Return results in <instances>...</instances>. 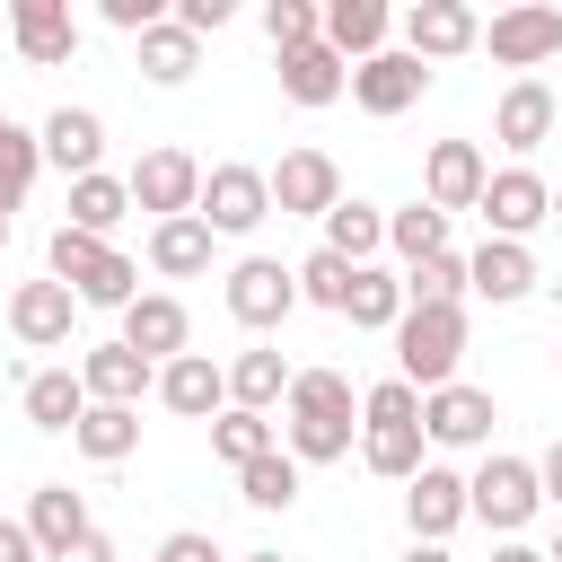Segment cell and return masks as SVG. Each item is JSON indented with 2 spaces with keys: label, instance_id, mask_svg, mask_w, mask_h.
I'll return each instance as SVG.
<instances>
[{
  "label": "cell",
  "instance_id": "cell-1",
  "mask_svg": "<svg viewBox=\"0 0 562 562\" xmlns=\"http://www.w3.org/2000/svg\"><path fill=\"white\" fill-rule=\"evenodd\" d=\"M360 413V395H351V378L342 369H290V395H281V439H290V457L299 465H334V457H351V422Z\"/></svg>",
  "mask_w": 562,
  "mask_h": 562
},
{
  "label": "cell",
  "instance_id": "cell-2",
  "mask_svg": "<svg viewBox=\"0 0 562 562\" xmlns=\"http://www.w3.org/2000/svg\"><path fill=\"white\" fill-rule=\"evenodd\" d=\"M360 465L378 483H413L422 474V395L404 378H378L360 395Z\"/></svg>",
  "mask_w": 562,
  "mask_h": 562
},
{
  "label": "cell",
  "instance_id": "cell-3",
  "mask_svg": "<svg viewBox=\"0 0 562 562\" xmlns=\"http://www.w3.org/2000/svg\"><path fill=\"white\" fill-rule=\"evenodd\" d=\"M44 263H53V281H61L79 307H132V299H140V272H132V255H123L114 237H88V228H53Z\"/></svg>",
  "mask_w": 562,
  "mask_h": 562
},
{
  "label": "cell",
  "instance_id": "cell-4",
  "mask_svg": "<svg viewBox=\"0 0 562 562\" xmlns=\"http://www.w3.org/2000/svg\"><path fill=\"white\" fill-rule=\"evenodd\" d=\"M457 360H465V307H404V316H395V378H404L413 395L448 386Z\"/></svg>",
  "mask_w": 562,
  "mask_h": 562
},
{
  "label": "cell",
  "instance_id": "cell-5",
  "mask_svg": "<svg viewBox=\"0 0 562 562\" xmlns=\"http://www.w3.org/2000/svg\"><path fill=\"white\" fill-rule=\"evenodd\" d=\"M193 220H202L211 237H255V228L272 220V184H263V167H246V158L202 167V202H193Z\"/></svg>",
  "mask_w": 562,
  "mask_h": 562
},
{
  "label": "cell",
  "instance_id": "cell-6",
  "mask_svg": "<svg viewBox=\"0 0 562 562\" xmlns=\"http://www.w3.org/2000/svg\"><path fill=\"white\" fill-rule=\"evenodd\" d=\"M536 509H544V483H536L527 457H483V465L465 474V518H483L492 536H518Z\"/></svg>",
  "mask_w": 562,
  "mask_h": 562
},
{
  "label": "cell",
  "instance_id": "cell-7",
  "mask_svg": "<svg viewBox=\"0 0 562 562\" xmlns=\"http://www.w3.org/2000/svg\"><path fill=\"white\" fill-rule=\"evenodd\" d=\"M220 307H228L246 334H272V325L299 307V281H290V263H272V255H246V263H228V281H220Z\"/></svg>",
  "mask_w": 562,
  "mask_h": 562
},
{
  "label": "cell",
  "instance_id": "cell-8",
  "mask_svg": "<svg viewBox=\"0 0 562 562\" xmlns=\"http://www.w3.org/2000/svg\"><path fill=\"white\" fill-rule=\"evenodd\" d=\"M123 193H132V211H149V220H184V211L202 202V158H193V149H140V167L123 176Z\"/></svg>",
  "mask_w": 562,
  "mask_h": 562
},
{
  "label": "cell",
  "instance_id": "cell-9",
  "mask_svg": "<svg viewBox=\"0 0 562 562\" xmlns=\"http://www.w3.org/2000/svg\"><path fill=\"white\" fill-rule=\"evenodd\" d=\"M483 228L492 237H509V246H527L544 220H553V184L536 176V167H501V176H483Z\"/></svg>",
  "mask_w": 562,
  "mask_h": 562
},
{
  "label": "cell",
  "instance_id": "cell-10",
  "mask_svg": "<svg viewBox=\"0 0 562 562\" xmlns=\"http://www.w3.org/2000/svg\"><path fill=\"white\" fill-rule=\"evenodd\" d=\"M483 44H492V61H501V70L536 79V70L562 53V9H544V0H518V9H501V18L483 26Z\"/></svg>",
  "mask_w": 562,
  "mask_h": 562
},
{
  "label": "cell",
  "instance_id": "cell-11",
  "mask_svg": "<svg viewBox=\"0 0 562 562\" xmlns=\"http://www.w3.org/2000/svg\"><path fill=\"white\" fill-rule=\"evenodd\" d=\"M422 88H430V70H422L404 44H386V53L351 61V105H360V114H378V123L413 114V105H422Z\"/></svg>",
  "mask_w": 562,
  "mask_h": 562
},
{
  "label": "cell",
  "instance_id": "cell-12",
  "mask_svg": "<svg viewBox=\"0 0 562 562\" xmlns=\"http://www.w3.org/2000/svg\"><path fill=\"white\" fill-rule=\"evenodd\" d=\"M263 184H272V211L281 220H325L342 202V167L325 149H281V167H263Z\"/></svg>",
  "mask_w": 562,
  "mask_h": 562
},
{
  "label": "cell",
  "instance_id": "cell-13",
  "mask_svg": "<svg viewBox=\"0 0 562 562\" xmlns=\"http://www.w3.org/2000/svg\"><path fill=\"white\" fill-rule=\"evenodd\" d=\"M492 422H501V404H492L483 386H465V378H448V386L422 395V439H430V448H483Z\"/></svg>",
  "mask_w": 562,
  "mask_h": 562
},
{
  "label": "cell",
  "instance_id": "cell-14",
  "mask_svg": "<svg viewBox=\"0 0 562 562\" xmlns=\"http://www.w3.org/2000/svg\"><path fill=\"white\" fill-rule=\"evenodd\" d=\"M483 44V18L465 9V0H413L404 9V53L430 70V61H457V53H474Z\"/></svg>",
  "mask_w": 562,
  "mask_h": 562
},
{
  "label": "cell",
  "instance_id": "cell-15",
  "mask_svg": "<svg viewBox=\"0 0 562 562\" xmlns=\"http://www.w3.org/2000/svg\"><path fill=\"white\" fill-rule=\"evenodd\" d=\"M123 351H140L149 369H167L184 342H193V316H184V299L176 290H140L132 307H123V334H114Z\"/></svg>",
  "mask_w": 562,
  "mask_h": 562
},
{
  "label": "cell",
  "instance_id": "cell-16",
  "mask_svg": "<svg viewBox=\"0 0 562 562\" xmlns=\"http://www.w3.org/2000/svg\"><path fill=\"white\" fill-rule=\"evenodd\" d=\"M9 44L26 53V70H61V61L79 53L70 0H9Z\"/></svg>",
  "mask_w": 562,
  "mask_h": 562
},
{
  "label": "cell",
  "instance_id": "cell-17",
  "mask_svg": "<svg viewBox=\"0 0 562 562\" xmlns=\"http://www.w3.org/2000/svg\"><path fill=\"white\" fill-rule=\"evenodd\" d=\"M404 527H413V544H448L465 527V474L457 465H422L404 483Z\"/></svg>",
  "mask_w": 562,
  "mask_h": 562
},
{
  "label": "cell",
  "instance_id": "cell-18",
  "mask_svg": "<svg viewBox=\"0 0 562 562\" xmlns=\"http://www.w3.org/2000/svg\"><path fill=\"white\" fill-rule=\"evenodd\" d=\"M553 123H562V97H553L544 79H509V88H501V105H492V140H501V149H518V158H527V149H544V140H553Z\"/></svg>",
  "mask_w": 562,
  "mask_h": 562
},
{
  "label": "cell",
  "instance_id": "cell-19",
  "mask_svg": "<svg viewBox=\"0 0 562 562\" xmlns=\"http://www.w3.org/2000/svg\"><path fill=\"white\" fill-rule=\"evenodd\" d=\"M483 149L474 140H430V158H422V202L448 220V211H474L483 202Z\"/></svg>",
  "mask_w": 562,
  "mask_h": 562
},
{
  "label": "cell",
  "instance_id": "cell-20",
  "mask_svg": "<svg viewBox=\"0 0 562 562\" xmlns=\"http://www.w3.org/2000/svg\"><path fill=\"white\" fill-rule=\"evenodd\" d=\"M149 395H158L167 413H184V422H211V413H228V369H220L211 351H176Z\"/></svg>",
  "mask_w": 562,
  "mask_h": 562
},
{
  "label": "cell",
  "instance_id": "cell-21",
  "mask_svg": "<svg viewBox=\"0 0 562 562\" xmlns=\"http://www.w3.org/2000/svg\"><path fill=\"white\" fill-rule=\"evenodd\" d=\"M35 149H44V167H61V176L79 184V176H97V158H105V114H88V105H53L44 132H35Z\"/></svg>",
  "mask_w": 562,
  "mask_h": 562
},
{
  "label": "cell",
  "instance_id": "cell-22",
  "mask_svg": "<svg viewBox=\"0 0 562 562\" xmlns=\"http://www.w3.org/2000/svg\"><path fill=\"white\" fill-rule=\"evenodd\" d=\"M70 316H79V299H70L61 281H18V290H9V334H18L26 351H61V342H70Z\"/></svg>",
  "mask_w": 562,
  "mask_h": 562
},
{
  "label": "cell",
  "instance_id": "cell-23",
  "mask_svg": "<svg viewBox=\"0 0 562 562\" xmlns=\"http://www.w3.org/2000/svg\"><path fill=\"white\" fill-rule=\"evenodd\" d=\"M465 290H474V299H492V307H518V299L536 290V255H527V246H509V237H483V246L465 255Z\"/></svg>",
  "mask_w": 562,
  "mask_h": 562
},
{
  "label": "cell",
  "instance_id": "cell-24",
  "mask_svg": "<svg viewBox=\"0 0 562 562\" xmlns=\"http://www.w3.org/2000/svg\"><path fill=\"white\" fill-rule=\"evenodd\" d=\"M316 18H325V53H342V61H369V53H386V35H395L386 0H325Z\"/></svg>",
  "mask_w": 562,
  "mask_h": 562
},
{
  "label": "cell",
  "instance_id": "cell-25",
  "mask_svg": "<svg viewBox=\"0 0 562 562\" xmlns=\"http://www.w3.org/2000/svg\"><path fill=\"white\" fill-rule=\"evenodd\" d=\"M281 97H290V105H334V97H351V61L325 53V35H316V44L281 53Z\"/></svg>",
  "mask_w": 562,
  "mask_h": 562
},
{
  "label": "cell",
  "instance_id": "cell-26",
  "mask_svg": "<svg viewBox=\"0 0 562 562\" xmlns=\"http://www.w3.org/2000/svg\"><path fill=\"white\" fill-rule=\"evenodd\" d=\"M79 386H88V404H140V395L158 386V369H149L140 351H123V342H97V351L79 360Z\"/></svg>",
  "mask_w": 562,
  "mask_h": 562
},
{
  "label": "cell",
  "instance_id": "cell-27",
  "mask_svg": "<svg viewBox=\"0 0 562 562\" xmlns=\"http://www.w3.org/2000/svg\"><path fill=\"white\" fill-rule=\"evenodd\" d=\"M211 228L184 211V220H149V272L158 281H193V272H211Z\"/></svg>",
  "mask_w": 562,
  "mask_h": 562
},
{
  "label": "cell",
  "instance_id": "cell-28",
  "mask_svg": "<svg viewBox=\"0 0 562 562\" xmlns=\"http://www.w3.org/2000/svg\"><path fill=\"white\" fill-rule=\"evenodd\" d=\"M70 448H79L88 465H123V457L140 448V404H88V413L70 422Z\"/></svg>",
  "mask_w": 562,
  "mask_h": 562
},
{
  "label": "cell",
  "instance_id": "cell-29",
  "mask_svg": "<svg viewBox=\"0 0 562 562\" xmlns=\"http://www.w3.org/2000/svg\"><path fill=\"white\" fill-rule=\"evenodd\" d=\"M97 518H88V501L70 492V483H35V501H26V536H35V553L53 562L61 544H79Z\"/></svg>",
  "mask_w": 562,
  "mask_h": 562
},
{
  "label": "cell",
  "instance_id": "cell-30",
  "mask_svg": "<svg viewBox=\"0 0 562 562\" xmlns=\"http://www.w3.org/2000/svg\"><path fill=\"white\" fill-rule=\"evenodd\" d=\"M378 246H386V211L342 193V202L325 211V255H342V263H378Z\"/></svg>",
  "mask_w": 562,
  "mask_h": 562
},
{
  "label": "cell",
  "instance_id": "cell-31",
  "mask_svg": "<svg viewBox=\"0 0 562 562\" xmlns=\"http://www.w3.org/2000/svg\"><path fill=\"white\" fill-rule=\"evenodd\" d=\"M342 316H351L360 334H395V316H404V272L360 263V272H351V299H342Z\"/></svg>",
  "mask_w": 562,
  "mask_h": 562
},
{
  "label": "cell",
  "instance_id": "cell-32",
  "mask_svg": "<svg viewBox=\"0 0 562 562\" xmlns=\"http://www.w3.org/2000/svg\"><path fill=\"white\" fill-rule=\"evenodd\" d=\"M123 220H132V193H123V176H105V167H97V176H79V184H70V220H61V228L114 237Z\"/></svg>",
  "mask_w": 562,
  "mask_h": 562
},
{
  "label": "cell",
  "instance_id": "cell-33",
  "mask_svg": "<svg viewBox=\"0 0 562 562\" xmlns=\"http://www.w3.org/2000/svg\"><path fill=\"white\" fill-rule=\"evenodd\" d=\"M281 395H290V360L281 351H237L228 360V404L237 413H272Z\"/></svg>",
  "mask_w": 562,
  "mask_h": 562
},
{
  "label": "cell",
  "instance_id": "cell-34",
  "mask_svg": "<svg viewBox=\"0 0 562 562\" xmlns=\"http://www.w3.org/2000/svg\"><path fill=\"white\" fill-rule=\"evenodd\" d=\"M193 61H202V44H193L176 18H158V26L140 35V79H149V88H184V79H193Z\"/></svg>",
  "mask_w": 562,
  "mask_h": 562
},
{
  "label": "cell",
  "instance_id": "cell-35",
  "mask_svg": "<svg viewBox=\"0 0 562 562\" xmlns=\"http://www.w3.org/2000/svg\"><path fill=\"white\" fill-rule=\"evenodd\" d=\"M79 413H88L79 369H35V378H26V422H35V430H70Z\"/></svg>",
  "mask_w": 562,
  "mask_h": 562
},
{
  "label": "cell",
  "instance_id": "cell-36",
  "mask_svg": "<svg viewBox=\"0 0 562 562\" xmlns=\"http://www.w3.org/2000/svg\"><path fill=\"white\" fill-rule=\"evenodd\" d=\"M272 448H281V439H272L263 413H237V404L211 413V457H220V465H255V457H272Z\"/></svg>",
  "mask_w": 562,
  "mask_h": 562
},
{
  "label": "cell",
  "instance_id": "cell-37",
  "mask_svg": "<svg viewBox=\"0 0 562 562\" xmlns=\"http://www.w3.org/2000/svg\"><path fill=\"white\" fill-rule=\"evenodd\" d=\"M237 501H246V509H290V501H299V457L272 448V457L237 465Z\"/></svg>",
  "mask_w": 562,
  "mask_h": 562
},
{
  "label": "cell",
  "instance_id": "cell-38",
  "mask_svg": "<svg viewBox=\"0 0 562 562\" xmlns=\"http://www.w3.org/2000/svg\"><path fill=\"white\" fill-rule=\"evenodd\" d=\"M386 246H395V255H404V272H413V263L448 255V220H439L430 202H413V211H386Z\"/></svg>",
  "mask_w": 562,
  "mask_h": 562
},
{
  "label": "cell",
  "instance_id": "cell-39",
  "mask_svg": "<svg viewBox=\"0 0 562 562\" xmlns=\"http://www.w3.org/2000/svg\"><path fill=\"white\" fill-rule=\"evenodd\" d=\"M404 307H465V255L448 246V255L413 263V272H404Z\"/></svg>",
  "mask_w": 562,
  "mask_h": 562
},
{
  "label": "cell",
  "instance_id": "cell-40",
  "mask_svg": "<svg viewBox=\"0 0 562 562\" xmlns=\"http://www.w3.org/2000/svg\"><path fill=\"white\" fill-rule=\"evenodd\" d=\"M35 167H44V149H35V132L0 114V220H9L18 202H26V184H35Z\"/></svg>",
  "mask_w": 562,
  "mask_h": 562
},
{
  "label": "cell",
  "instance_id": "cell-41",
  "mask_svg": "<svg viewBox=\"0 0 562 562\" xmlns=\"http://www.w3.org/2000/svg\"><path fill=\"white\" fill-rule=\"evenodd\" d=\"M351 272H360V263H342V255H325V246H316V255H307L290 281H299V299H307V307L342 316V299H351Z\"/></svg>",
  "mask_w": 562,
  "mask_h": 562
},
{
  "label": "cell",
  "instance_id": "cell-42",
  "mask_svg": "<svg viewBox=\"0 0 562 562\" xmlns=\"http://www.w3.org/2000/svg\"><path fill=\"white\" fill-rule=\"evenodd\" d=\"M263 35H272V53H299V44L325 35V18H316V0H272L263 9Z\"/></svg>",
  "mask_w": 562,
  "mask_h": 562
},
{
  "label": "cell",
  "instance_id": "cell-43",
  "mask_svg": "<svg viewBox=\"0 0 562 562\" xmlns=\"http://www.w3.org/2000/svg\"><path fill=\"white\" fill-rule=\"evenodd\" d=\"M167 18H176V26L193 35V44H202V35H220V26H228V0H176Z\"/></svg>",
  "mask_w": 562,
  "mask_h": 562
},
{
  "label": "cell",
  "instance_id": "cell-44",
  "mask_svg": "<svg viewBox=\"0 0 562 562\" xmlns=\"http://www.w3.org/2000/svg\"><path fill=\"white\" fill-rule=\"evenodd\" d=\"M167 18V0H105V26H123V35H149Z\"/></svg>",
  "mask_w": 562,
  "mask_h": 562
},
{
  "label": "cell",
  "instance_id": "cell-45",
  "mask_svg": "<svg viewBox=\"0 0 562 562\" xmlns=\"http://www.w3.org/2000/svg\"><path fill=\"white\" fill-rule=\"evenodd\" d=\"M158 562H220V544H211V536H193V527H176V536L158 544Z\"/></svg>",
  "mask_w": 562,
  "mask_h": 562
},
{
  "label": "cell",
  "instance_id": "cell-46",
  "mask_svg": "<svg viewBox=\"0 0 562 562\" xmlns=\"http://www.w3.org/2000/svg\"><path fill=\"white\" fill-rule=\"evenodd\" d=\"M53 562H114V536H105V527H88V536H79V544H61Z\"/></svg>",
  "mask_w": 562,
  "mask_h": 562
},
{
  "label": "cell",
  "instance_id": "cell-47",
  "mask_svg": "<svg viewBox=\"0 0 562 562\" xmlns=\"http://www.w3.org/2000/svg\"><path fill=\"white\" fill-rule=\"evenodd\" d=\"M0 562H44V553H35V536H26L18 518H0Z\"/></svg>",
  "mask_w": 562,
  "mask_h": 562
},
{
  "label": "cell",
  "instance_id": "cell-48",
  "mask_svg": "<svg viewBox=\"0 0 562 562\" xmlns=\"http://www.w3.org/2000/svg\"><path fill=\"white\" fill-rule=\"evenodd\" d=\"M536 483H544V501H553V509H562V439H553V448H544V457H536Z\"/></svg>",
  "mask_w": 562,
  "mask_h": 562
},
{
  "label": "cell",
  "instance_id": "cell-49",
  "mask_svg": "<svg viewBox=\"0 0 562 562\" xmlns=\"http://www.w3.org/2000/svg\"><path fill=\"white\" fill-rule=\"evenodd\" d=\"M492 562H544V553H536V544H518V536H501V544H492Z\"/></svg>",
  "mask_w": 562,
  "mask_h": 562
},
{
  "label": "cell",
  "instance_id": "cell-50",
  "mask_svg": "<svg viewBox=\"0 0 562 562\" xmlns=\"http://www.w3.org/2000/svg\"><path fill=\"white\" fill-rule=\"evenodd\" d=\"M404 562H457L448 544H404Z\"/></svg>",
  "mask_w": 562,
  "mask_h": 562
},
{
  "label": "cell",
  "instance_id": "cell-51",
  "mask_svg": "<svg viewBox=\"0 0 562 562\" xmlns=\"http://www.w3.org/2000/svg\"><path fill=\"white\" fill-rule=\"evenodd\" d=\"M544 562H562V527H553V544H544Z\"/></svg>",
  "mask_w": 562,
  "mask_h": 562
},
{
  "label": "cell",
  "instance_id": "cell-52",
  "mask_svg": "<svg viewBox=\"0 0 562 562\" xmlns=\"http://www.w3.org/2000/svg\"><path fill=\"white\" fill-rule=\"evenodd\" d=\"M246 562H281V553H246Z\"/></svg>",
  "mask_w": 562,
  "mask_h": 562
},
{
  "label": "cell",
  "instance_id": "cell-53",
  "mask_svg": "<svg viewBox=\"0 0 562 562\" xmlns=\"http://www.w3.org/2000/svg\"><path fill=\"white\" fill-rule=\"evenodd\" d=\"M0 35H9V9H0Z\"/></svg>",
  "mask_w": 562,
  "mask_h": 562
},
{
  "label": "cell",
  "instance_id": "cell-54",
  "mask_svg": "<svg viewBox=\"0 0 562 562\" xmlns=\"http://www.w3.org/2000/svg\"><path fill=\"white\" fill-rule=\"evenodd\" d=\"M553 220H562V193H553Z\"/></svg>",
  "mask_w": 562,
  "mask_h": 562
},
{
  "label": "cell",
  "instance_id": "cell-55",
  "mask_svg": "<svg viewBox=\"0 0 562 562\" xmlns=\"http://www.w3.org/2000/svg\"><path fill=\"white\" fill-rule=\"evenodd\" d=\"M0 246H9V220H0Z\"/></svg>",
  "mask_w": 562,
  "mask_h": 562
},
{
  "label": "cell",
  "instance_id": "cell-56",
  "mask_svg": "<svg viewBox=\"0 0 562 562\" xmlns=\"http://www.w3.org/2000/svg\"><path fill=\"white\" fill-rule=\"evenodd\" d=\"M553 140H562V123H553Z\"/></svg>",
  "mask_w": 562,
  "mask_h": 562
}]
</instances>
